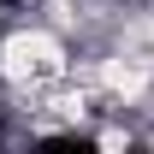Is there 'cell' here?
Here are the masks:
<instances>
[{"mask_svg":"<svg viewBox=\"0 0 154 154\" xmlns=\"http://www.w3.org/2000/svg\"><path fill=\"white\" fill-rule=\"evenodd\" d=\"M142 142H148V148H154V119H148V125H142Z\"/></svg>","mask_w":154,"mask_h":154,"instance_id":"2","label":"cell"},{"mask_svg":"<svg viewBox=\"0 0 154 154\" xmlns=\"http://www.w3.org/2000/svg\"><path fill=\"white\" fill-rule=\"evenodd\" d=\"M77 65V42L48 18H18L0 36V89L12 101H36L48 83L71 77Z\"/></svg>","mask_w":154,"mask_h":154,"instance_id":"1","label":"cell"},{"mask_svg":"<svg viewBox=\"0 0 154 154\" xmlns=\"http://www.w3.org/2000/svg\"><path fill=\"white\" fill-rule=\"evenodd\" d=\"M0 142H6V131H0Z\"/></svg>","mask_w":154,"mask_h":154,"instance_id":"3","label":"cell"}]
</instances>
